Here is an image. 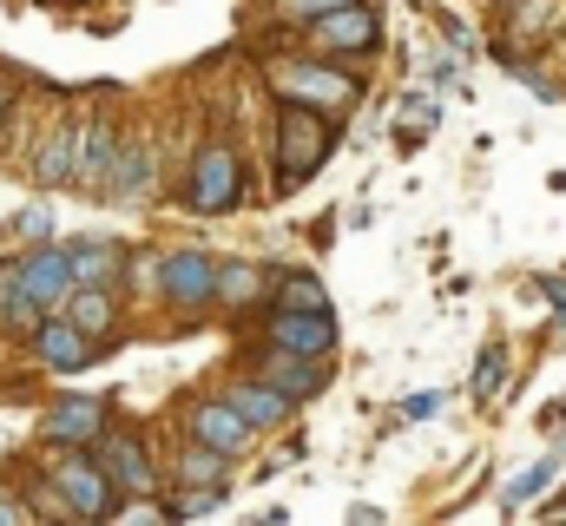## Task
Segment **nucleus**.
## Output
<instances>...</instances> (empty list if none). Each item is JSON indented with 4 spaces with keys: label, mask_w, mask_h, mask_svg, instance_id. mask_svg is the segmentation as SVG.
Returning a JSON list of instances; mask_svg holds the SVG:
<instances>
[{
    "label": "nucleus",
    "mask_w": 566,
    "mask_h": 526,
    "mask_svg": "<svg viewBox=\"0 0 566 526\" xmlns=\"http://www.w3.org/2000/svg\"><path fill=\"white\" fill-rule=\"evenodd\" d=\"M402 414H409V421H428V414H441V394H409V401H402Z\"/></svg>",
    "instance_id": "28"
},
{
    "label": "nucleus",
    "mask_w": 566,
    "mask_h": 526,
    "mask_svg": "<svg viewBox=\"0 0 566 526\" xmlns=\"http://www.w3.org/2000/svg\"><path fill=\"white\" fill-rule=\"evenodd\" d=\"M277 303H283V309H329V296H323V283H316V276H283Z\"/></svg>",
    "instance_id": "24"
},
{
    "label": "nucleus",
    "mask_w": 566,
    "mask_h": 526,
    "mask_svg": "<svg viewBox=\"0 0 566 526\" xmlns=\"http://www.w3.org/2000/svg\"><path fill=\"white\" fill-rule=\"evenodd\" d=\"M113 171H119V132H113V113H93L86 151H80V191H113Z\"/></svg>",
    "instance_id": "12"
},
{
    "label": "nucleus",
    "mask_w": 566,
    "mask_h": 526,
    "mask_svg": "<svg viewBox=\"0 0 566 526\" xmlns=\"http://www.w3.org/2000/svg\"><path fill=\"white\" fill-rule=\"evenodd\" d=\"M80 151H86V119L80 113H60L53 132L40 138V151H33V185H80Z\"/></svg>",
    "instance_id": "7"
},
{
    "label": "nucleus",
    "mask_w": 566,
    "mask_h": 526,
    "mask_svg": "<svg viewBox=\"0 0 566 526\" xmlns=\"http://www.w3.org/2000/svg\"><path fill=\"white\" fill-rule=\"evenodd\" d=\"M501 389H507V349H501V343H488V349H481V362H474V401H494Z\"/></svg>",
    "instance_id": "23"
},
{
    "label": "nucleus",
    "mask_w": 566,
    "mask_h": 526,
    "mask_svg": "<svg viewBox=\"0 0 566 526\" xmlns=\"http://www.w3.org/2000/svg\"><path fill=\"white\" fill-rule=\"evenodd\" d=\"M185 434L238 461V454H251V441H258V421H251V414H244L231 394H218V401H191V414H185Z\"/></svg>",
    "instance_id": "4"
},
{
    "label": "nucleus",
    "mask_w": 566,
    "mask_h": 526,
    "mask_svg": "<svg viewBox=\"0 0 566 526\" xmlns=\"http://www.w3.org/2000/svg\"><path fill=\"white\" fill-rule=\"evenodd\" d=\"M13 238H20V244H53V218H46V204L13 211Z\"/></svg>",
    "instance_id": "25"
},
{
    "label": "nucleus",
    "mask_w": 566,
    "mask_h": 526,
    "mask_svg": "<svg viewBox=\"0 0 566 526\" xmlns=\"http://www.w3.org/2000/svg\"><path fill=\"white\" fill-rule=\"evenodd\" d=\"M271 86H277L283 99L323 106V113L363 99V80H356V73H336V66H316V60H271Z\"/></svg>",
    "instance_id": "2"
},
{
    "label": "nucleus",
    "mask_w": 566,
    "mask_h": 526,
    "mask_svg": "<svg viewBox=\"0 0 566 526\" xmlns=\"http://www.w3.org/2000/svg\"><path fill=\"white\" fill-rule=\"evenodd\" d=\"M258 376L277 382L283 394H296V401L323 394V382H329V376H323V356H296V349H277V343H271V356L258 362Z\"/></svg>",
    "instance_id": "14"
},
{
    "label": "nucleus",
    "mask_w": 566,
    "mask_h": 526,
    "mask_svg": "<svg viewBox=\"0 0 566 526\" xmlns=\"http://www.w3.org/2000/svg\"><path fill=\"white\" fill-rule=\"evenodd\" d=\"M46 323V309H40V296L27 290V263L7 257L0 263V329H13V336H33Z\"/></svg>",
    "instance_id": "13"
},
{
    "label": "nucleus",
    "mask_w": 566,
    "mask_h": 526,
    "mask_svg": "<svg viewBox=\"0 0 566 526\" xmlns=\"http://www.w3.org/2000/svg\"><path fill=\"white\" fill-rule=\"evenodd\" d=\"M507 73H514V80H521V86H527V93H534V99H541V106H554V99H560V86H554V80H547V73H534V66H527V60H507Z\"/></svg>",
    "instance_id": "26"
},
{
    "label": "nucleus",
    "mask_w": 566,
    "mask_h": 526,
    "mask_svg": "<svg viewBox=\"0 0 566 526\" xmlns=\"http://www.w3.org/2000/svg\"><path fill=\"white\" fill-rule=\"evenodd\" d=\"M7 520H20V501H7V494H0V526Z\"/></svg>",
    "instance_id": "30"
},
{
    "label": "nucleus",
    "mask_w": 566,
    "mask_h": 526,
    "mask_svg": "<svg viewBox=\"0 0 566 526\" xmlns=\"http://www.w3.org/2000/svg\"><path fill=\"white\" fill-rule=\"evenodd\" d=\"M151 178H158V171H151V151L133 145V151H119V171H113V191H106V198H145Z\"/></svg>",
    "instance_id": "20"
},
{
    "label": "nucleus",
    "mask_w": 566,
    "mask_h": 526,
    "mask_svg": "<svg viewBox=\"0 0 566 526\" xmlns=\"http://www.w3.org/2000/svg\"><path fill=\"white\" fill-rule=\"evenodd\" d=\"M20 263H27V290L40 296V309H46V316L66 309V296H73V283H80V276H73V244H33Z\"/></svg>",
    "instance_id": "10"
},
{
    "label": "nucleus",
    "mask_w": 566,
    "mask_h": 526,
    "mask_svg": "<svg viewBox=\"0 0 566 526\" xmlns=\"http://www.w3.org/2000/svg\"><path fill=\"white\" fill-rule=\"evenodd\" d=\"M7 106H13V86H0V119H7Z\"/></svg>",
    "instance_id": "31"
},
{
    "label": "nucleus",
    "mask_w": 566,
    "mask_h": 526,
    "mask_svg": "<svg viewBox=\"0 0 566 526\" xmlns=\"http://www.w3.org/2000/svg\"><path fill=\"white\" fill-rule=\"evenodd\" d=\"M99 461L113 467V481H119L126 494H151V487H158L151 454H145V441H133V434H106V441H99Z\"/></svg>",
    "instance_id": "16"
},
{
    "label": "nucleus",
    "mask_w": 566,
    "mask_h": 526,
    "mask_svg": "<svg viewBox=\"0 0 566 526\" xmlns=\"http://www.w3.org/2000/svg\"><path fill=\"white\" fill-rule=\"evenodd\" d=\"M336 7H349V0H277L283 20H310V27H316L323 13H336Z\"/></svg>",
    "instance_id": "27"
},
{
    "label": "nucleus",
    "mask_w": 566,
    "mask_h": 526,
    "mask_svg": "<svg viewBox=\"0 0 566 526\" xmlns=\"http://www.w3.org/2000/svg\"><path fill=\"white\" fill-rule=\"evenodd\" d=\"M126 270V251L113 238H73V276L80 283H113Z\"/></svg>",
    "instance_id": "19"
},
{
    "label": "nucleus",
    "mask_w": 566,
    "mask_h": 526,
    "mask_svg": "<svg viewBox=\"0 0 566 526\" xmlns=\"http://www.w3.org/2000/svg\"><path fill=\"white\" fill-rule=\"evenodd\" d=\"M316 40L336 46V53H369V46H376V7L349 0V7H336V13H323V20H316Z\"/></svg>",
    "instance_id": "15"
},
{
    "label": "nucleus",
    "mask_w": 566,
    "mask_h": 526,
    "mask_svg": "<svg viewBox=\"0 0 566 526\" xmlns=\"http://www.w3.org/2000/svg\"><path fill=\"white\" fill-rule=\"evenodd\" d=\"M40 434H46L53 448H99V441H106V401H93V394L53 401V408L40 414Z\"/></svg>",
    "instance_id": "9"
},
{
    "label": "nucleus",
    "mask_w": 566,
    "mask_h": 526,
    "mask_svg": "<svg viewBox=\"0 0 566 526\" xmlns=\"http://www.w3.org/2000/svg\"><path fill=\"white\" fill-rule=\"evenodd\" d=\"M554 481H560V461L547 454V461H534V467H521V474L507 481V494H501V501H507V507H527V501H534V494H547Z\"/></svg>",
    "instance_id": "21"
},
{
    "label": "nucleus",
    "mask_w": 566,
    "mask_h": 526,
    "mask_svg": "<svg viewBox=\"0 0 566 526\" xmlns=\"http://www.w3.org/2000/svg\"><path fill=\"white\" fill-rule=\"evenodd\" d=\"M244 198V158L231 145H205L198 165H191V211H231Z\"/></svg>",
    "instance_id": "5"
},
{
    "label": "nucleus",
    "mask_w": 566,
    "mask_h": 526,
    "mask_svg": "<svg viewBox=\"0 0 566 526\" xmlns=\"http://www.w3.org/2000/svg\"><path fill=\"white\" fill-rule=\"evenodd\" d=\"M329 151H336V119L323 113V106H283L277 113V191H303L323 165H329Z\"/></svg>",
    "instance_id": "1"
},
{
    "label": "nucleus",
    "mask_w": 566,
    "mask_h": 526,
    "mask_svg": "<svg viewBox=\"0 0 566 526\" xmlns=\"http://www.w3.org/2000/svg\"><path fill=\"white\" fill-rule=\"evenodd\" d=\"M33 349H40V362H46L53 376H73V369L99 362V349H106V343H99L93 329H80V323H73L66 309H53V316H46V323L33 329Z\"/></svg>",
    "instance_id": "6"
},
{
    "label": "nucleus",
    "mask_w": 566,
    "mask_h": 526,
    "mask_svg": "<svg viewBox=\"0 0 566 526\" xmlns=\"http://www.w3.org/2000/svg\"><path fill=\"white\" fill-rule=\"evenodd\" d=\"M547 296H554V309L566 316V276H560V283H547Z\"/></svg>",
    "instance_id": "29"
},
{
    "label": "nucleus",
    "mask_w": 566,
    "mask_h": 526,
    "mask_svg": "<svg viewBox=\"0 0 566 526\" xmlns=\"http://www.w3.org/2000/svg\"><path fill=\"white\" fill-rule=\"evenodd\" d=\"M231 401L258 421V428H283L290 421V401L296 394H283L277 382H264V376H251V382H231Z\"/></svg>",
    "instance_id": "18"
},
{
    "label": "nucleus",
    "mask_w": 566,
    "mask_h": 526,
    "mask_svg": "<svg viewBox=\"0 0 566 526\" xmlns=\"http://www.w3.org/2000/svg\"><path fill=\"white\" fill-rule=\"evenodd\" d=\"M271 343H277V349H296V356H329V349H336V316H329V309H283L277 303Z\"/></svg>",
    "instance_id": "11"
},
{
    "label": "nucleus",
    "mask_w": 566,
    "mask_h": 526,
    "mask_svg": "<svg viewBox=\"0 0 566 526\" xmlns=\"http://www.w3.org/2000/svg\"><path fill=\"white\" fill-rule=\"evenodd\" d=\"M66 316H73L80 329H93V336L106 343V336H113V323H119L113 283H73V296H66Z\"/></svg>",
    "instance_id": "17"
},
{
    "label": "nucleus",
    "mask_w": 566,
    "mask_h": 526,
    "mask_svg": "<svg viewBox=\"0 0 566 526\" xmlns=\"http://www.w3.org/2000/svg\"><path fill=\"white\" fill-rule=\"evenodd\" d=\"M60 494H66V507L73 514H86V520H106V514H119L113 507V467L99 461V454H86V448H60V461H53V474H46Z\"/></svg>",
    "instance_id": "3"
},
{
    "label": "nucleus",
    "mask_w": 566,
    "mask_h": 526,
    "mask_svg": "<svg viewBox=\"0 0 566 526\" xmlns=\"http://www.w3.org/2000/svg\"><path fill=\"white\" fill-rule=\"evenodd\" d=\"M258 290H264V270L258 263H224V276H218V303H258Z\"/></svg>",
    "instance_id": "22"
},
{
    "label": "nucleus",
    "mask_w": 566,
    "mask_h": 526,
    "mask_svg": "<svg viewBox=\"0 0 566 526\" xmlns=\"http://www.w3.org/2000/svg\"><path fill=\"white\" fill-rule=\"evenodd\" d=\"M218 276H224V263L205 257V251H171V257L158 263V283H165V296H171L178 309L218 303Z\"/></svg>",
    "instance_id": "8"
}]
</instances>
